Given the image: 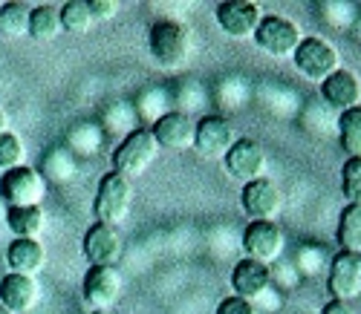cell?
I'll return each instance as SVG.
<instances>
[{"instance_id": "obj_3", "label": "cell", "mask_w": 361, "mask_h": 314, "mask_svg": "<svg viewBox=\"0 0 361 314\" xmlns=\"http://www.w3.org/2000/svg\"><path fill=\"white\" fill-rule=\"evenodd\" d=\"M157 153H159V144H157L154 133H150L147 127L130 130L125 136V142L118 144L116 153H113V170L128 176V179H133V176L145 173L150 165H154Z\"/></svg>"}, {"instance_id": "obj_2", "label": "cell", "mask_w": 361, "mask_h": 314, "mask_svg": "<svg viewBox=\"0 0 361 314\" xmlns=\"http://www.w3.org/2000/svg\"><path fill=\"white\" fill-rule=\"evenodd\" d=\"M130 205H133V184L128 176L116 173V170H107L102 179H99V187H96V205H93V213L102 225H118L122 219L130 213Z\"/></svg>"}, {"instance_id": "obj_12", "label": "cell", "mask_w": 361, "mask_h": 314, "mask_svg": "<svg viewBox=\"0 0 361 314\" xmlns=\"http://www.w3.org/2000/svg\"><path fill=\"white\" fill-rule=\"evenodd\" d=\"M226 170L234 179H243V182L263 179V173H266V150H263V144L255 142V139H237L234 147L226 153Z\"/></svg>"}, {"instance_id": "obj_17", "label": "cell", "mask_w": 361, "mask_h": 314, "mask_svg": "<svg viewBox=\"0 0 361 314\" xmlns=\"http://www.w3.org/2000/svg\"><path fill=\"white\" fill-rule=\"evenodd\" d=\"M41 289L35 277H23V274H6L0 280V306H6L15 314H26L38 306Z\"/></svg>"}, {"instance_id": "obj_20", "label": "cell", "mask_w": 361, "mask_h": 314, "mask_svg": "<svg viewBox=\"0 0 361 314\" xmlns=\"http://www.w3.org/2000/svg\"><path fill=\"white\" fill-rule=\"evenodd\" d=\"M4 225H9L15 239H38L47 225V213L44 208H9Z\"/></svg>"}, {"instance_id": "obj_29", "label": "cell", "mask_w": 361, "mask_h": 314, "mask_svg": "<svg viewBox=\"0 0 361 314\" xmlns=\"http://www.w3.org/2000/svg\"><path fill=\"white\" fill-rule=\"evenodd\" d=\"M214 314H257V311H255V306H252L249 300L231 294V297H226V300L217 306Z\"/></svg>"}, {"instance_id": "obj_24", "label": "cell", "mask_w": 361, "mask_h": 314, "mask_svg": "<svg viewBox=\"0 0 361 314\" xmlns=\"http://www.w3.org/2000/svg\"><path fill=\"white\" fill-rule=\"evenodd\" d=\"M29 9L26 4H4L0 6V35L4 38H23L29 35Z\"/></svg>"}, {"instance_id": "obj_16", "label": "cell", "mask_w": 361, "mask_h": 314, "mask_svg": "<svg viewBox=\"0 0 361 314\" xmlns=\"http://www.w3.org/2000/svg\"><path fill=\"white\" fill-rule=\"evenodd\" d=\"M321 99L341 113L361 107V78L350 70H336L326 81H321Z\"/></svg>"}, {"instance_id": "obj_27", "label": "cell", "mask_w": 361, "mask_h": 314, "mask_svg": "<svg viewBox=\"0 0 361 314\" xmlns=\"http://www.w3.org/2000/svg\"><path fill=\"white\" fill-rule=\"evenodd\" d=\"M341 191L350 205H361V159H347L341 168Z\"/></svg>"}, {"instance_id": "obj_5", "label": "cell", "mask_w": 361, "mask_h": 314, "mask_svg": "<svg viewBox=\"0 0 361 314\" xmlns=\"http://www.w3.org/2000/svg\"><path fill=\"white\" fill-rule=\"evenodd\" d=\"M292 61H295V70L300 75L310 78V81H318V84L326 81L336 70H341L338 67V49L318 35H310V38L300 41L298 49L292 52Z\"/></svg>"}, {"instance_id": "obj_19", "label": "cell", "mask_w": 361, "mask_h": 314, "mask_svg": "<svg viewBox=\"0 0 361 314\" xmlns=\"http://www.w3.org/2000/svg\"><path fill=\"white\" fill-rule=\"evenodd\" d=\"M6 265L12 268V274L35 277L47 265V251L38 239H12L6 248Z\"/></svg>"}, {"instance_id": "obj_26", "label": "cell", "mask_w": 361, "mask_h": 314, "mask_svg": "<svg viewBox=\"0 0 361 314\" xmlns=\"http://www.w3.org/2000/svg\"><path fill=\"white\" fill-rule=\"evenodd\" d=\"M58 15H61L64 32H73V35H84L87 29L93 26V15H90L87 0H67V4L58 9Z\"/></svg>"}, {"instance_id": "obj_15", "label": "cell", "mask_w": 361, "mask_h": 314, "mask_svg": "<svg viewBox=\"0 0 361 314\" xmlns=\"http://www.w3.org/2000/svg\"><path fill=\"white\" fill-rule=\"evenodd\" d=\"M150 133H154L157 144L165 147V150H188L194 147V133H197V124L188 113H179V110H168L154 127H150Z\"/></svg>"}, {"instance_id": "obj_32", "label": "cell", "mask_w": 361, "mask_h": 314, "mask_svg": "<svg viewBox=\"0 0 361 314\" xmlns=\"http://www.w3.org/2000/svg\"><path fill=\"white\" fill-rule=\"evenodd\" d=\"M6 213H9V205L4 196H0V222H6Z\"/></svg>"}, {"instance_id": "obj_7", "label": "cell", "mask_w": 361, "mask_h": 314, "mask_svg": "<svg viewBox=\"0 0 361 314\" xmlns=\"http://www.w3.org/2000/svg\"><path fill=\"white\" fill-rule=\"evenodd\" d=\"M243 211L252 222H275V216L283 208V196H281V187L272 179H255L243 184Z\"/></svg>"}, {"instance_id": "obj_28", "label": "cell", "mask_w": 361, "mask_h": 314, "mask_svg": "<svg viewBox=\"0 0 361 314\" xmlns=\"http://www.w3.org/2000/svg\"><path fill=\"white\" fill-rule=\"evenodd\" d=\"M23 142L15 136V133H0V170H12V168H20L23 165Z\"/></svg>"}, {"instance_id": "obj_22", "label": "cell", "mask_w": 361, "mask_h": 314, "mask_svg": "<svg viewBox=\"0 0 361 314\" xmlns=\"http://www.w3.org/2000/svg\"><path fill=\"white\" fill-rule=\"evenodd\" d=\"M338 245L347 254L361 257V205H347L338 219Z\"/></svg>"}, {"instance_id": "obj_14", "label": "cell", "mask_w": 361, "mask_h": 314, "mask_svg": "<svg viewBox=\"0 0 361 314\" xmlns=\"http://www.w3.org/2000/svg\"><path fill=\"white\" fill-rule=\"evenodd\" d=\"M243 248L249 260H257L263 265L275 263L283 254V231L275 222H252L243 234Z\"/></svg>"}, {"instance_id": "obj_35", "label": "cell", "mask_w": 361, "mask_h": 314, "mask_svg": "<svg viewBox=\"0 0 361 314\" xmlns=\"http://www.w3.org/2000/svg\"><path fill=\"white\" fill-rule=\"evenodd\" d=\"M93 314H110V311H93Z\"/></svg>"}, {"instance_id": "obj_23", "label": "cell", "mask_w": 361, "mask_h": 314, "mask_svg": "<svg viewBox=\"0 0 361 314\" xmlns=\"http://www.w3.org/2000/svg\"><path fill=\"white\" fill-rule=\"evenodd\" d=\"M75 168H78V162H75V153L73 150H67V147H58V150H49V156H47V162H44V179H49V182H58V184H64V182H70L73 176H75Z\"/></svg>"}, {"instance_id": "obj_33", "label": "cell", "mask_w": 361, "mask_h": 314, "mask_svg": "<svg viewBox=\"0 0 361 314\" xmlns=\"http://www.w3.org/2000/svg\"><path fill=\"white\" fill-rule=\"evenodd\" d=\"M0 133H6V113H4V107H0Z\"/></svg>"}, {"instance_id": "obj_34", "label": "cell", "mask_w": 361, "mask_h": 314, "mask_svg": "<svg viewBox=\"0 0 361 314\" xmlns=\"http://www.w3.org/2000/svg\"><path fill=\"white\" fill-rule=\"evenodd\" d=\"M0 314H15V311H9L6 306H0Z\"/></svg>"}, {"instance_id": "obj_31", "label": "cell", "mask_w": 361, "mask_h": 314, "mask_svg": "<svg viewBox=\"0 0 361 314\" xmlns=\"http://www.w3.org/2000/svg\"><path fill=\"white\" fill-rule=\"evenodd\" d=\"M321 314H355V311H353V306L344 303V300H329V303L321 308Z\"/></svg>"}, {"instance_id": "obj_13", "label": "cell", "mask_w": 361, "mask_h": 314, "mask_svg": "<svg viewBox=\"0 0 361 314\" xmlns=\"http://www.w3.org/2000/svg\"><path fill=\"white\" fill-rule=\"evenodd\" d=\"M260 20L263 15L252 0H226V4L217 6V23L231 38H252L257 32Z\"/></svg>"}, {"instance_id": "obj_8", "label": "cell", "mask_w": 361, "mask_h": 314, "mask_svg": "<svg viewBox=\"0 0 361 314\" xmlns=\"http://www.w3.org/2000/svg\"><path fill=\"white\" fill-rule=\"evenodd\" d=\"M326 291L333 294V300H355L361 294V257L358 254H338L329 260L326 265Z\"/></svg>"}, {"instance_id": "obj_10", "label": "cell", "mask_w": 361, "mask_h": 314, "mask_svg": "<svg viewBox=\"0 0 361 314\" xmlns=\"http://www.w3.org/2000/svg\"><path fill=\"white\" fill-rule=\"evenodd\" d=\"M81 294H84V303L93 311H110L118 303V294H122V277H118L116 268L90 265V271L84 274Z\"/></svg>"}, {"instance_id": "obj_9", "label": "cell", "mask_w": 361, "mask_h": 314, "mask_svg": "<svg viewBox=\"0 0 361 314\" xmlns=\"http://www.w3.org/2000/svg\"><path fill=\"white\" fill-rule=\"evenodd\" d=\"M237 142V130L234 124L223 115H202L197 121V133H194V147L202 156H212V159H226V153L234 147Z\"/></svg>"}, {"instance_id": "obj_18", "label": "cell", "mask_w": 361, "mask_h": 314, "mask_svg": "<svg viewBox=\"0 0 361 314\" xmlns=\"http://www.w3.org/2000/svg\"><path fill=\"white\" fill-rule=\"evenodd\" d=\"M269 282H272V271H269V265H263L257 260L246 257V260H240L231 268V289H234V294L249 300V303L269 291Z\"/></svg>"}, {"instance_id": "obj_6", "label": "cell", "mask_w": 361, "mask_h": 314, "mask_svg": "<svg viewBox=\"0 0 361 314\" xmlns=\"http://www.w3.org/2000/svg\"><path fill=\"white\" fill-rule=\"evenodd\" d=\"M255 41L263 52L275 55V58H286L298 49V44L304 41V35H300L295 20H289L283 15H263L257 32H255Z\"/></svg>"}, {"instance_id": "obj_30", "label": "cell", "mask_w": 361, "mask_h": 314, "mask_svg": "<svg viewBox=\"0 0 361 314\" xmlns=\"http://www.w3.org/2000/svg\"><path fill=\"white\" fill-rule=\"evenodd\" d=\"M87 6H90V15H93V20H113L116 12H118L116 0H87Z\"/></svg>"}, {"instance_id": "obj_11", "label": "cell", "mask_w": 361, "mask_h": 314, "mask_svg": "<svg viewBox=\"0 0 361 314\" xmlns=\"http://www.w3.org/2000/svg\"><path fill=\"white\" fill-rule=\"evenodd\" d=\"M122 234H118L113 225H102L96 222L84 234V257L90 260V265L96 268H116V263L122 260Z\"/></svg>"}, {"instance_id": "obj_1", "label": "cell", "mask_w": 361, "mask_h": 314, "mask_svg": "<svg viewBox=\"0 0 361 314\" xmlns=\"http://www.w3.org/2000/svg\"><path fill=\"white\" fill-rule=\"evenodd\" d=\"M147 49L159 67L176 70L191 58L194 35H191V29L179 20H157L147 29Z\"/></svg>"}, {"instance_id": "obj_25", "label": "cell", "mask_w": 361, "mask_h": 314, "mask_svg": "<svg viewBox=\"0 0 361 314\" xmlns=\"http://www.w3.org/2000/svg\"><path fill=\"white\" fill-rule=\"evenodd\" d=\"M338 136H341V147L350 153V159H361V107L341 113Z\"/></svg>"}, {"instance_id": "obj_4", "label": "cell", "mask_w": 361, "mask_h": 314, "mask_svg": "<svg viewBox=\"0 0 361 314\" xmlns=\"http://www.w3.org/2000/svg\"><path fill=\"white\" fill-rule=\"evenodd\" d=\"M0 196L6 199L9 208H41L47 196V179L29 165L12 168L0 179Z\"/></svg>"}, {"instance_id": "obj_21", "label": "cell", "mask_w": 361, "mask_h": 314, "mask_svg": "<svg viewBox=\"0 0 361 314\" xmlns=\"http://www.w3.org/2000/svg\"><path fill=\"white\" fill-rule=\"evenodd\" d=\"M61 32H64V26H61V15H58L55 6L41 4V6H35L32 12H29V35H32L35 41L49 44Z\"/></svg>"}]
</instances>
